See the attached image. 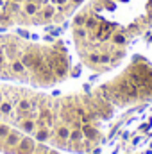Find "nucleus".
<instances>
[{
	"label": "nucleus",
	"instance_id": "obj_1",
	"mask_svg": "<svg viewBox=\"0 0 152 154\" xmlns=\"http://www.w3.org/2000/svg\"><path fill=\"white\" fill-rule=\"evenodd\" d=\"M23 138V134H22V131H18V129H11V133L5 136V140H4V149H7V151H14L16 147H18V143H20V140Z\"/></svg>",
	"mask_w": 152,
	"mask_h": 154
},
{
	"label": "nucleus",
	"instance_id": "obj_6",
	"mask_svg": "<svg viewBox=\"0 0 152 154\" xmlns=\"http://www.w3.org/2000/svg\"><path fill=\"white\" fill-rule=\"evenodd\" d=\"M11 133V127L7 125V124H4V122H0V140L4 142L5 140V136Z\"/></svg>",
	"mask_w": 152,
	"mask_h": 154
},
{
	"label": "nucleus",
	"instance_id": "obj_3",
	"mask_svg": "<svg viewBox=\"0 0 152 154\" xmlns=\"http://www.w3.org/2000/svg\"><path fill=\"white\" fill-rule=\"evenodd\" d=\"M18 127H20L22 133H27V134H34V131L38 129L34 118H22V120H18Z\"/></svg>",
	"mask_w": 152,
	"mask_h": 154
},
{
	"label": "nucleus",
	"instance_id": "obj_4",
	"mask_svg": "<svg viewBox=\"0 0 152 154\" xmlns=\"http://www.w3.org/2000/svg\"><path fill=\"white\" fill-rule=\"evenodd\" d=\"M50 138H52V129L50 127H38L34 131V140H38L39 143L50 142Z\"/></svg>",
	"mask_w": 152,
	"mask_h": 154
},
{
	"label": "nucleus",
	"instance_id": "obj_5",
	"mask_svg": "<svg viewBox=\"0 0 152 154\" xmlns=\"http://www.w3.org/2000/svg\"><path fill=\"white\" fill-rule=\"evenodd\" d=\"M82 133H84V138L86 140H90V142H95L99 136H100V133L97 131V127H93L91 124H82Z\"/></svg>",
	"mask_w": 152,
	"mask_h": 154
},
{
	"label": "nucleus",
	"instance_id": "obj_2",
	"mask_svg": "<svg viewBox=\"0 0 152 154\" xmlns=\"http://www.w3.org/2000/svg\"><path fill=\"white\" fill-rule=\"evenodd\" d=\"M34 149H36V142H34V138H31V136H23V138L20 140L18 147L14 149V152L16 154H34Z\"/></svg>",
	"mask_w": 152,
	"mask_h": 154
}]
</instances>
